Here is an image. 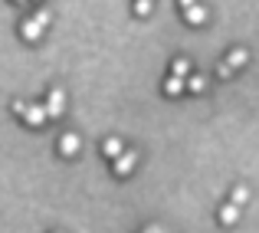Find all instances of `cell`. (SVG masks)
<instances>
[{
	"mask_svg": "<svg viewBox=\"0 0 259 233\" xmlns=\"http://www.w3.org/2000/svg\"><path fill=\"white\" fill-rule=\"evenodd\" d=\"M230 201H233V204H246V201H249V187H233Z\"/></svg>",
	"mask_w": 259,
	"mask_h": 233,
	"instance_id": "cell-15",
	"label": "cell"
},
{
	"mask_svg": "<svg viewBox=\"0 0 259 233\" xmlns=\"http://www.w3.org/2000/svg\"><path fill=\"white\" fill-rule=\"evenodd\" d=\"M184 82H187L190 92H203V89H207V79H203V76H194V72H190V76L184 79Z\"/></svg>",
	"mask_w": 259,
	"mask_h": 233,
	"instance_id": "cell-12",
	"label": "cell"
},
{
	"mask_svg": "<svg viewBox=\"0 0 259 233\" xmlns=\"http://www.w3.org/2000/svg\"><path fill=\"white\" fill-rule=\"evenodd\" d=\"M246 63H249V53L243 50V46H236V50L227 53V66L230 69H240V66H246Z\"/></svg>",
	"mask_w": 259,
	"mask_h": 233,
	"instance_id": "cell-8",
	"label": "cell"
},
{
	"mask_svg": "<svg viewBox=\"0 0 259 233\" xmlns=\"http://www.w3.org/2000/svg\"><path fill=\"white\" fill-rule=\"evenodd\" d=\"M13 115H17V119H23L30 128H39L46 122V108L36 105V102H13Z\"/></svg>",
	"mask_w": 259,
	"mask_h": 233,
	"instance_id": "cell-1",
	"label": "cell"
},
{
	"mask_svg": "<svg viewBox=\"0 0 259 233\" xmlns=\"http://www.w3.org/2000/svg\"><path fill=\"white\" fill-rule=\"evenodd\" d=\"M20 36H23L26 43H36V40H43V26L30 17V20H23V23H20Z\"/></svg>",
	"mask_w": 259,
	"mask_h": 233,
	"instance_id": "cell-5",
	"label": "cell"
},
{
	"mask_svg": "<svg viewBox=\"0 0 259 233\" xmlns=\"http://www.w3.org/2000/svg\"><path fill=\"white\" fill-rule=\"evenodd\" d=\"M236 220H240V204H233V201L223 204V207H220V223L230 227V223H236Z\"/></svg>",
	"mask_w": 259,
	"mask_h": 233,
	"instance_id": "cell-7",
	"label": "cell"
},
{
	"mask_svg": "<svg viewBox=\"0 0 259 233\" xmlns=\"http://www.w3.org/2000/svg\"><path fill=\"white\" fill-rule=\"evenodd\" d=\"M151 4L154 0H135V17H148V13H151Z\"/></svg>",
	"mask_w": 259,
	"mask_h": 233,
	"instance_id": "cell-14",
	"label": "cell"
},
{
	"mask_svg": "<svg viewBox=\"0 0 259 233\" xmlns=\"http://www.w3.org/2000/svg\"><path fill=\"white\" fill-rule=\"evenodd\" d=\"M184 89H187V82H184L181 76H174V72L164 79V95H181Z\"/></svg>",
	"mask_w": 259,
	"mask_h": 233,
	"instance_id": "cell-9",
	"label": "cell"
},
{
	"mask_svg": "<svg viewBox=\"0 0 259 233\" xmlns=\"http://www.w3.org/2000/svg\"><path fill=\"white\" fill-rule=\"evenodd\" d=\"M121 151H125L121 138H105V141H102V154H105V158H115V154H121Z\"/></svg>",
	"mask_w": 259,
	"mask_h": 233,
	"instance_id": "cell-10",
	"label": "cell"
},
{
	"mask_svg": "<svg viewBox=\"0 0 259 233\" xmlns=\"http://www.w3.org/2000/svg\"><path fill=\"white\" fill-rule=\"evenodd\" d=\"M43 108H46V119H63L66 115V92L63 89H50Z\"/></svg>",
	"mask_w": 259,
	"mask_h": 233,
	"instance_id": "cell-2",
	"label": "cell"
},
{
	"mask_svg": "<svg viewBox=\"0 0 259 233\" xmlns=\"http://www.w3.org/2000/svg\"><path fill=\"white\" fill-rule=\"evenodd\" d=\"M230 72H233V69H230L227 63H220V66H217V76H220V79H230Z\"/></svg>",
	"mask_w": 259,
	"mask_h": 233,
	"instance_id": "cell-16",
	"label": "cell"
},
{
	"mask_svg": "<svg viewBox=\"0 0 259 233\" xmlns=\"http://www.w3.org/2000/svg\"><path fill=\"white\" fill-rule=\"evenodd\" d=\"M171 72H174V76H181V79H187V76H190V59L177 56L174 63H171Z\"/></svg>",
	"mask_w": 259,
	"mask_h": 233,
	"instance_id": "cell-11",
	"label": "cell"
},
{
	"mask_svg": "<svg viewBox=\"0 0 259 233\" xmlns=\"http://www.w3.org/2000/svg\"><path fill=\"white\" fill-rule=\"evenodd\" d=\"M79 148H82V138H79L76 132H66L63 138H59V154L72 158V154H79Z\"/></svg>",
	"mask_w": 259,
	"mask_h": 233,
	"instance_id": "cell-4",
	"label": "cell"
},
{
	"mask_svg": "<svg viewBox=\"0 0 259 233\" xmlns=\"http://www.w3.org/2000/svg\"><path fill=\"white\" fill-rule=\"evenodd\" d=\"M177 4H181V10H184V7H190V4H197V0H177Z\"/></svg>",
	"mask_w": 259,
	"mask_h": 233,
	"instance_id": "cell-17",
	"label": "cell"
},
{
	"mask_svg": "<svg viewBox=\"0 0 259 233\" xmlns=\"http://www.w3.org/2000/svg\"><path fill=\"white\" fill-rule=\"evenodd\" d=\"M33 20H36V23L43 26V30H50V23H53V13H50V7H39V10H36V17H33Z\"/></svg>",
	"mask_w": 259,
	"mask_h": 233,
	"instance_id": "cell-13",
	"label": "cell"
},
{
	"mask_svg": "<svg viewBox=\"0 0 259 233\" xmlns=\"http://www.w3.org/2000/svg\"><path fill=\"white\" fill-rule=\"evenodd\" d=\"M184 20H187L190 26L207 23V7H203V4H190V7H184Z\"/></svg>",
	"mask_w": 259,
	"mask_h": 233,
	"instance_id": "cell-6",
	"label": "cell"
},
{
	"mask_svg": "<svg viewBox=\"0 0 259 233\" xmlns=\"http://www.w3.org/2000/svg\"><path fill=\"white\" fill-rule=\"evenodd\" d=\"M135 164H138V154H135V151H121V154L112 158V171L118 177H128L135 171Z\"/></svg>",
	"mask_w": 259,
	"mask_h": 233,
	"instance_id": "cell-3",
	"label": "cell"
},
{
	"mask_svg": "<svg viewBox=\"0 0 259 233\" xmlns=\"http://www.w3.org/2000/svg\"><path fill=\"white\" fill-rule=\"evenodd\" d=\"M17 4H23V0H17Z\"/></svg>",
	"mask_w": 259,
	"mask_h": 233,
	"instance_id": "cell-18",
	"label": "cell"
}]
</instances>
